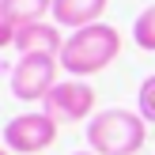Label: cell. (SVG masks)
I'll return each mask as SVG.
<instances>
[{
    "mask_svg": "<svg viewBox=\"0 0 155 155\" xmlns=\"http://www.w3.org/2000/svg\"><path fill=\"white\" fill-rule=\"evenodd\" d=\"M53 15V0H0V45L12 49L15 30Z\"/></svg>",
    "mask_w": 155,
    "mask_h": 155,
    "instance_id": "obj_6",
    "label": "cell"
},
{
    "mask_svg": "<svg viewBox=\"0 0 155 155\" xmlns=\"http://www.w3.org/2000/svg\"><path fill=\"white\" fill-rule=\"evenodd\" d=\"M12 49L19 53V57H27V53H45V57H61V49H64V38H61V27L57 23H27V27L15 30V42Z\"/></svg>",
    "mask_w": 155,
    "mask_h": 155,
    "instance_id": "obj_7",
    "label": "cell"
},
{
    "mask_svg": "<svg viewBox=\"0 0 155 155\" xmlns=\"http://www.w3.org/2000/svg\"><path fill=\"white\" fill-rule=\"evenodd\" d=\"M136 114L148 125H155V76H144L140 91H136Z\"/></svg>",
    "mask_w": 155,
    "mask_h": 155,
    "instance_id": "obj_10",
    "label": "cell"
},
{
    "mask_svg": "<svg viewBox=\"0 0 155 155\" xmlns=\"http://www.w3.org/2000/svg\"><path fill=\"white\" fill-rule=\"evenodd\" d=\"M110 0H53V23L68 30L91 27V23H102V12Z\"/></svg>",
    "mask_w": 155,
    "mask_h": 155,
    "instance_id": "obj_8",
    "label": "cell"
},
{
    "mask_svg": "<svg viewBox=\"0 0 155 155\" xmlns=\"http://www.w3.org/2000/svg\"><path fill=\"white\" fill-rule=\"evenodd\" d=\"M57 140V117L49 114H15L4 125V148L12 155H38Z\"/></svg>",
    "mask_w": 155,
    "mask_h": 155,
    "instance_id": "obj_4",
    "label": "cell"
},
{
    "mask_svg": "<svg viewBox=\"0 0 155 155\" xmlns=\"http://www.w3.org/2000/svg\"><path fill=\"white\" fill-rule=\"evenodd\" d=\"M148 140V121L133 110H98L87 121V144L95 155H136Z\"/></svg>",
    "mask_w": 155,
    "mask_h": 155,
    "instance_id": "obj_2",
    "label": "cell"
},
{
    "mask_svg": "<svg viewBox=\"0 0 155 155\" xmlns=\"http://www.w3.org/2000/svg\"><path fill=\"white\" fill-rule=\"evenodd\" d=\"M42 110L49 114V117H57V125L64 121V125H76V121L83 117H95V87L83 80H61L57 87L49 91V98L42 102Z\"/></svg>",
    "mask_w": 155,
    "mask_h": 155,
    "instance_id": "obj_5",
    "label": "cell"
},
{
    "mask_svg": "<svg viewBox=\"0 0 155 155\" xmlns=\"http://www.w3.org/2000/svg\"><path fill=\"white\" fill-rule=\"evenodd\" d=\"M57 57H45V53H27L12 64V95L19 102H45L49 91L57 87Z\"/></svg>",
    "mask_w": 155,
    "mask_h": 155,
    "instance_id": "obj_3",
    "label": "cell"
},
{
    "mask_svg": "<svg viewBox=\"0 0 155 155\" xmlns=\"http://www.w3.org/2000/svg\"><path fill=\"white\" fill-rule=\"evenodd\" d=\"M133 42L140 45L144 53H155V4H148L133 23Z\"/></svg>",
    "mask_w": 155,
    "mask_h": 155,
    "instance_id": "obj_9",
    "label": "cell"
},
{
    "mask_svg": "<svg viewBox=\"0 0 155 155\" xmlns=\"http://www.w3.org/2000/svg\"><path fill=\"white\" fill-rule=\"evenodd\" d=\"M121 53V34L110 23H91V27H80L64 38V49H61V68H64L72 80H83V76H95L102 68H110Z\"/></svg>",
    "mask_w": 155,
    "mask_h": 155,
    "instance_id": "obj_1",
    "label": "cell"
},
{
    "mask_svg": "<svg viewBox=\"0 0 155 155\" xmlns=\"http://www.w3.org/2000/svg\"><path fill=\"white\" fill-rule=\"evenodd\" d=\"M76 155H95V151H91V148H87V151H76Z\"/></svg>",
    "mask_w": 155,
    "mask_h": 155,
    "instance_id": "obj_11",
    "label": "cell"
}]
</instances>
